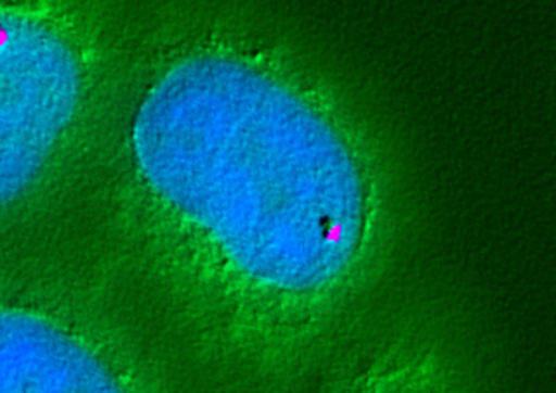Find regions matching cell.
I'll return each instance as SVG.
<instances>
[{
  "mask_svg": "<svg viewBox=\"0 0 556 393\" xmlns=\"http://www.w3.org/2000/svg\"><path fill=\"white\" fill-rule=\"evenodd\" d=\"M130 145L146 191L189 230L254 346L307 341L368 278L381 239L370 150L276 53L218 46L172 63Z\"/></svg>",
  "mask_w": 556,
  "mask_h": 393,
  "instance_id": "1",
  "label": "cell"
},
{
  "mask_svg": "<svg viewBox=\"0 0 556 393\" xmlns=\"http://www.w3.org/2000/svg\"><path fill=\"white\" fill-rule=\"evenodd\" d=\"M79 101V67L48 26L0 14V207L48 164Z\"/></svg>",
  "mask_w": 556,
  "mask_h": 393,
  "instance_id": "2",
  "label": "cell"
},
{
  "mask_svg": "<svg viewBox=\"0 0 556 393\" xmlns=\"http://www.w3.org/2000/svg\"><path fill=\"white\" fill-rule=\"evenodd\" d=\"M354 393H444V388L431 364L417 363L376 373Z\"/></svg>",
  "mask_w": 556,
  "mask_h": 393,
  "instance_id": "4",
  "label": "cell"
},
{
  "mask_svg": "<svg viewBox=\"0 0 556 393\" xmlns=\"http://www.w3.org/2000/svg\"><path fill=\"white\" fill-rule=\"evenodd\" d=\"M0 393H126L91 352L52 322L0 307Z\"/></svg>",
  "mask_w": 556,
  "mask_h": 393,
  "instance_id": "3",
  "label": "cell"
}]
</instances>
